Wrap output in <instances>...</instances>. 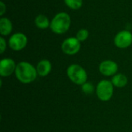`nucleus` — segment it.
<instances>
[{
	"instance_id": "f257e3e1",
	"label": "nucleus",
	"mask_w": 132,
	"mask_h": 132,
	"mask_svg": "<svg viewBox=\"0 0 132 132\" xmlns=\"http://www.w3.org/2000/svg\"><path fill=\"white\" fill-rule=\"evenodd\" d=\"M15 75L20 83L29 84L36 80L38 73L32 64L27 61H21L16 65Z\"/></svg>"
},
{
	"instance_id": "f03ea898",
	"label": "nucleus",
	"mask_w": 132,
	"mask_h": 132,
	"mask_svg": "<svg viewBox=\"0 0 132 132\" xmlns=\"http://www.w3.org/2000/svg\"><path fill=\"white\" fill-rule=\"evenodd\" d=\"M71 25V18L70 15L64 12L56 14L50 21V29L53 32L61 35L66 33Z\"/></svg>"
},
{
	"instance_id": "7ed1b4c3",
	"label": "nucleus",
	"mask_w": 132,
	"mask_h": 132,
	"mask_svg": "<svg viewBox=\"0 0 132 132\" xmlns=\"http://www.w3.org/2000/svg\"><path fill=\"white\" fill-rule=\"evenodd\" d=\"M67 75L73 84L82 86L87 81V73L85 69L79 64L73 63L67 69Z\"/></svg>"
},
{
	"instance_id": "20e7f679",
	"label": "nucleus",
	"mask_w": 132,
	"mask_h": 132,
	"mask_svg": "<svg viewBox=\"0 0 132 132\" xmlns=\"http://www.w3.org/2000/svg\"><path fill=\"white\" fill-rule=\"evenodd\" d=\"M114 86L111 80H102L98 82L96 87V94L97 98L101 101H108L114 94Z\"/></svg>"
},
{
	"instance_id": "39448f33",
	"label": "nucleus",
	"mask_w": 132,
	"mask_h": 132,
	"mask_svg": "<svg viewBox=\"0 0 132 132\" xmlns=\"http://www.w3.org/2000/svg\"><path fill=\"white\" fill-rule=\"evenodd\" d=\"M28 43L27 36L22 32H15L10 36L8 40L9 48L14 51H21L26 48Z\"/></svg>"
},
{
	"instance_id": "423d86ee",
	"label": "nucleus",
	"mask_w": 132,
	"mask_h": 132,
	"mask_svg": "<svg viewBox=\"0 0 132 132\" xmlns=\"http://www.w3.org/2000/svg\"><path fill=\"white\" fill-rule=\"evenodd\" d=\"M81 48V43L76 37H68L61 44V50L63 53L73 56L77 54Z\"/></svg>"
},
{
	"instance_id": "0eeeda50",
	"label": "nucleus",
	"mask_w": 132,
	"mask_h": 132,
	"mask_svg": "<svg viewBox=\"0 0 132 132\" xmlns=\"http://www.w3.org/2000/svg\"><path fill=\"white\" fill-rule=\"evenodd\" d=\"M116 47L119 49L128 48L132 44V33L128 30H121L116 34L114 39Z\"/></svg>"
},
{
	"instance_id": "6e6552de",
	"label": "nucleus",
	"mask_w": 132,
	"mask_h": 132,
	"mask_svg": "<svg viewBox=\"0 0 132 132\" xmlns=\"http://www.w3.org/2000/svg\"><path fill=\"white\" fill-rule=\"evenodd\" d=\"M118 63L111 60H106L102 61L99 65V72L106 77H113L118 73Z\"/></svg>"
},
{
	"instance_id": "1a4fd4ad",
	"label": "nucleus",
	"mask_w": 132,
	"mask_h": 132,
	"mask_svg": "<svg viewBox=\"0 0 132 132\" xmlns=\"http://www.w3.org/2000/svg\"><path fill=\"white\" fill-rule=\"evenodd\" d=\"M15 62L11 58H3L0 60V76L2 77H7L11 76L15 71Z\"/></svg>"
},
{
	"instance_id": "9d476101",
	"label": "nucleus",
	"mask_w": 132,
	"mask_h": 132,
	"mask_svg": "<svg viewBox=\"0 0 132 132\" xmlns=\"http://www.w3.org/2000/svg\"><path fill=\"white\" fill-rule=\"evenodd\" d=\"M37 73L39 77H46L48 76L52 70V64L49 60L43 59L41 60L36 67Z\"/></svg>"
},
{
	"instance_id": "9b49d317",
	"label": "nucleus",
	"mask_w": 132,
	"mask_h": 132,
	"mask_svg": "<svg viewBox=\"0 0 132 132\" xmlns=\"http://www.w3.org/2000/svg\"><path fill=\"white\" fill-rule=\"evenodd\" d=\"M12 31V22L7 17L0 19V34L2 36H9Z\"/></svg>"
},
{
	"instance_id": "f8f14e48",
	"label": "nucleus",
	"mask_w": 132,
	"mask_h": 132,
	"mask_svg": "<svg viewBox=\"0 0 132 132\" xmlns=\"http://www.w3.org/2000/svg\"><path fill=\"white\" fill-rule=\"evenodd\" d=\"M111 83L115 87L122 88L125 87L128 84V77L123 73H116L111 78Z\"/></svg>"
},
{
	"instance_id": "ddd939ff",
	"label": "nucleus",
	"mask_w": 132,
	"mask_h": 132,
	"mask_svg": "<svg viewBox=\"0 0 132 132\" xmlns=\"http://www.w3.org/2000/svg\"><path fill=\"white\" fill-rule=\"evenodd\" d=\"M35 26L40 29H46L50 26V21L45 15H38L34 19Z\"/></svg>"
},
{
	"instance_id": "4468645a",
	"label": "nucleus",
	"mask_w": 132,
	"mask_h": 132,
	"mask_svg": "<svg viewBox=\"0 0 132 132\" xmlns=\"http://www.w3.org/2000/svg\"><path fill=\"white\" fill-rule=\"evenodd\" d=\"M65 5L70 9L77 10L83 6V0H64Z\"/></svg>"
},
{
	"instance_id": "2eb2a0df",
	"label": "nucleus",
	"mask_w": 132,
	"mask_h": 132,
	"mask_svg": "<svg viewBox=\"0 0 132 132\" xmlns=\"http://www.w3.org/2000/svg\"><path fill=\"white\" fill-rule=\"evenodd\" d=\"M89 37V32L87 29H80L77 31L76 34V38L81 43L87 39Z\"/></svg>"
},
{
	"instance_id": "dca6fc26",
	"label": "nucleus",
	"mask_w": 132,
	"mask_h": 132,
	"mask_svg": "<svg viewBox=\"0 0 132 132\" xmlns=\"http://www.w3.org/2000/svg\"><path fill=\"white\" fill-rule=\"evenodd\" d=\"M81 89H82V91L87 95H90V94H93L94 90H96V88H94V85L90 82H87V81L81 86Z\"/></svg>"
},
{
	"instance_id": "f3484780",
	"label": "nucleus",
	"mask_w": 132,
	"mask_h": 132,
	"mask_svg": "<svg viewBox=\"0 0 132 132\" xmlns=\"http://www.w3.org/2000/svg\"><path fill=\"white\" fill-rule=\"evenodd\" d=\"M6 47H7V42L3 36H1L0 37V53L1 54H2L5 51Z\"/></svg>"
},
{
	"instance_id": "a211bd4d",
	"label": "nucleus",
	"mask_w": 132,
	"mask_h": 132,
	"mask_svg": "<svg viewBox=\"0 0 132 132\" xmlns=\"http://www.w3.org/2000/svg\"><path fill=\"white\" fill-rule=\"evenodd\" d=\"M5 12H6V5L2 1H1L0 2V15L3 17Z\"/></svg>"
}]
</instances>
